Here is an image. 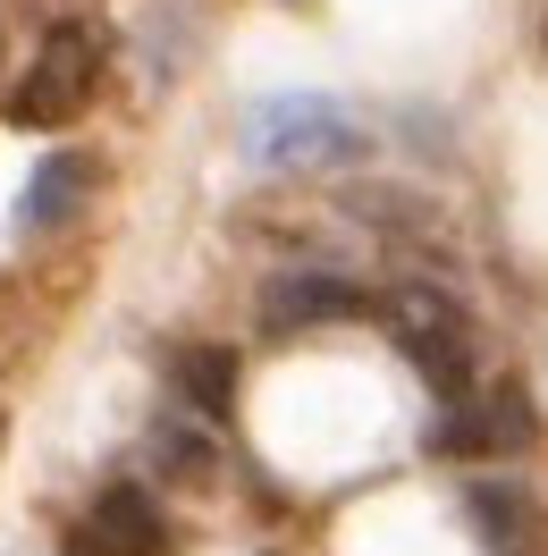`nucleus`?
<instances>
[{"label": "nucleus", "mask_w": 548, "mask_h": 556, "mask_svg": "<svg viewBox=\"0 0 548 556\" xmlns=\"http://www.w3.org/2000/svg\"><path fill=\"white\" fill-rule=\"evenodd\" d=\"M237 152L253 169H354L372 161V127L321 93H271L237 118Z\"/></svg>", "instance_id": "obj_1"}, {"label": "nucleus", "mask_w": 548, "mask_h": 556, "mask_svg": "<svg viewBox=\"0 0 548 556\" xmlns=\"http://www.w3.org/2000/svg\"><path fill=\"white\" fill-rule=\"evenodd\" d=\"M94 85H102V35H94L85 17H68V26H51V35H42L26 85H9V127L51 136V127H68L76 110L94 102Z\"/></svg>", "instance_id": "obj_2"}, {"label": "nucleus", "mask_w": 548, "mask_h": 556, "mask_svg": "<svg viewBox=\"0 0 548 556\" xmlns=\"http://www.w3.org/2000/svg\"><path fill=\"white\" fill-rule=\"evenodd\" d=\"M532 439H540V414H532L523 380H498L489 396H456V405L422 430V447H431V455H456V464H481V455H523Z\"/></svg>", "instance_id": "obj_3"}, {"label": "nucleus", "mask_w": 548, "mask_h": 556, "mask_svg": "<svg viewBox=\"0 0 548 556\" xmlns=\"http://www.w3.org/2000/svg\"><path fill=\"white\" fill-rule=\"evenodd\" d=\"M329 320H379V295L346 270H278L262 287V329L287 338V329H329Z\"/></svg>", "instance_id": "obj_4"}, {"label": "nucleus", "mask_w": 548, "mask_h": 556, "mask_svg": "<svg viewBox=\"0 0 548 556\" xmlns=\"http://www.w3.org/2000/svg\"><path fill=\"white\" fill-rule=\"evenodd\" d=\"M161 548H170V522L144 481H110L94 497V522L76 531V556H161Z\"/></svg>", "instance_id": "obj_5"}, {"label": "nucleus", "mask_w": 548, "mask_h": 556, "mask_svg": "<svg viewBox=\"0 0 548 556\" xmlns=\"http://www.w3.org/2000/svg\"><path fill=\"white\" fill-rule=\"evenodd\" d=\"M94 194H102V169H94V152H51V161L26 177L17 237H51V228H68L76 211H94Z\"/></svg>", "instance_id": "obj_6"}, {"label": "nucleus", "mask_w": 548, "mask_h": 556, "mask_svg": "<svg viewBox=\"0 0 548 556\" xmlns=\"http://www.w3.org/2000/svg\"><path fill=\"white\" fill-rule=\"evenodd\" d=\"M152 464H161L170 481H186V489H220V472H228L203 414H161L152 421Z\"/></svg>", "instance_id": "obj_7"}, {"label": "nucleus", "mask_w": 548, "mask_h": 556, "mask_svg": "<svg viewBox=\"0 0 548 556\" xmlns=\"http://www.w3.org/2000/svg\"><path fill=\"white\" fill-rule=\"evenodd\" d=\"M379 320L397 329V346H422V338H447V329H473L464 304H456L447 287H431V278H397V287L379 295Z\"/></svg>", "instance_id": "obj_8"}, {"label": "nucleus", "mask_w": 548, "mask_h": 556, "mask_svg": "<svg viewBox=\"0 0 548 556\" xmlns=\"http://www.w3.org/2000/svg\"><path fill=\"white\" fill-rule=\"evenodd\" d=\"M177 388H186V414L228 421L237 414V354L228 346H177Z\"/></svg>", "instance_id": "obj_9"}, {"label": "nucleus", "mask_w": 548, "mask_h": 556, "mask_svg": "<svg viewBox=\"0 0 548 556\" xmlns=\"http://www.w3.org/2000/svg\"><path fill=\"white\" fill-rule=\"evenodd\" d=\"M473 522L498 540V548H540V515L514 481H473Z\"/></svg>", "instance_id": "obj_10"}, {"label": "nucleus", "mask_w": 548, "mask_h": 556, "mask_svg": "<svg viewBox=\"0 0 548 556\" xmlns=\"http://www.w3.org/2000/svg\"><path fill=\"white\" fill-rule=\"evenodd\" d=\"M406 363H413V371H422L431 388H439V405L473 396V329H447V338H422V346H406Z\"/></svg>", "instance_id": "obj_11"}, {"label": "nucleus", "mask_w": 548, "mask_h": 556, "mask_svg": "<svg viewBox=\"0 0 548 556\" xmlns=\"http://www.w3.org/2000/svg\"><path fill=\"white\" fill-rule=\"evenodd\" d=\"M346 211L372 219V228H388V237H422V228H431V203L406 194V186H346Z\"/></svg>", "instance_id": "obj_12"}, {"label": "nucleus", "mask_w": 548, "mask_h": 556, "mask_svg": "<svg viewBox=\"0 0 548 556\" xmlns=\"http://www.w3.org/2000/svg\"><path fill=\"white\" fill-rule=\"evenodd\" d=\"M540 51H548V17H540Z\"/></svg>", "instance_id": "obj_13"}, {"label": "nucleus", "mask_w": 548, "mask_h": 556, "mask_svg": "<svg viewBox=\"0 0 548 556\" xmlns=\"http://www.w3.org/2000/svg\"><path fill=\"white\" fill-rule=\"evenodd\" d=\"M0 439H9V414H0Z\"/></svg>", "instance_id": "obj_14"}]
</instances>
